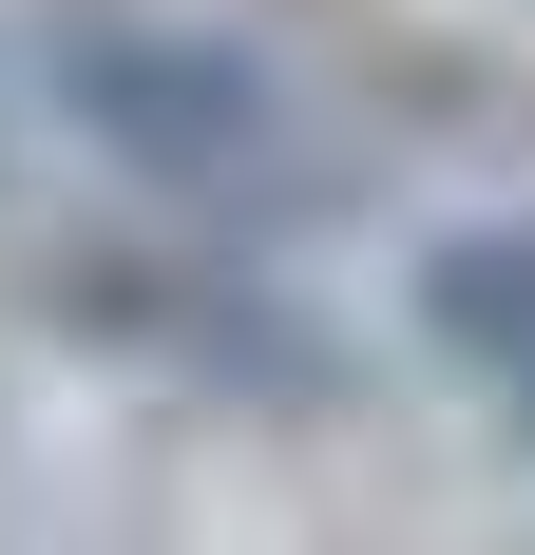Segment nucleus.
I'll return each mask as SVG.
<instances>
[{"mask_svg": "<svg viewBox=\"0 0 535 555\" xmlns=\"http://www.w3.org/2000/svg\"><path fill=\"white\" fill-rule=\"evenodd\" d=\"M77 326H96V345H172L192 384H268V402H325V384H344V364L306 345V307L249 287L230 249H172V269L115 249V269H77Z\"/></svg>", "mask_w": 535, "mask_h": 555, "instance_id": "f03ea898", "label": "nucleus"}, {"mask_svg": "<svg viewBox=\"0 0 535 555\" xmlns=\"http://www.w3.org/2000/svg\"><path fill=\"white\" fill-rule=\"evenodd\" d=\"M402 326H421L459 384L535 402V211H459V230H421V269H402Z\"/></svg>", "mask_w": 535, "mask_h": 555, "instance_id": "7ed1b4c3", "label": "nucleus"}, {"mask_svg": "<svg viewBox=\"0 0 535 555\" xmlns=\"http://www.w3.org/2000/svg\"><path fill=\"white\" fill-rule=\"evenodd\" d=\"M39 96L192 249H249V230L344 211V134L287 96V57L249 20H192V0H39Z\"/></svg>", "mask_w": 535, "mask_h": 555, "instance_id": "f257e3e1", "label": "nucleus"}]
</instances>
